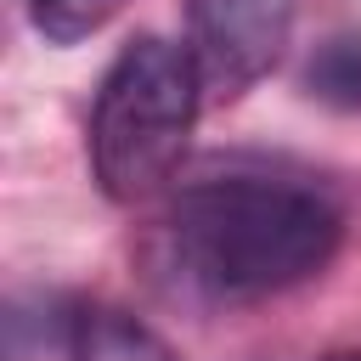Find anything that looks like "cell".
<instances>
[{
    "label": "cell",
    "mask_w": 361,
    "mask_h": 361,
    "mask_svg": "<svg viewBox=\"0 0 361 361\" xmlns=\"http://www.w3.org/2000/svg\"><path fill=\"white\" fill-rule=\"evenodd\" d=\"M344 243L338 203L293 175L226 169L186 180L158 226V254L175 288L209 305H254L333 265Z\"/></svg>",
    "instance_id": "obj_1"
},
{
    "label": "cell",
    "mask_w": 361,
    "mask_h": 361,
    "mask_svg": "<svg viewBox=\"0 0 361 361\" xmlns=\"http://www.w3.org/2000/svg\"><path fill=\"white\" fill-rule=\"evenodd\" d=\"M203 85L186 56V45L164 34H135L107 62L96 102H90V175L113 203H147L158 197L197 130Z\"/></svg>",
    "instance_id": "obj_2"
},
{
    "label": "cell",
    "mask_w": 361,
    "mask_h": 361,
    "mask_svg": "<svg viewBox=\"0 0 361 361\" xmlns=\"http://www.w3.org/2000/svg\"><path fill=\"white\" fill-rule=\"evenodd\" d=\"M299 0H186V56L203 102H237L254 90L293 39Z\"/></svg>",
    "instance_id": "obj_3"
},
{
    "label": "cell",
    "mask_w": 361,
    "mask_h": 361,
    "mask_svg": "<svg viewBox=\"0 0 361 361\" xmlns=\"http://www.w3.org/2000/svg\"><path fill=\"white\" fill-rule=\"evenodd\" d=\"M68 355L73 361H175V350L118 305H79L68 316Z\"/></svg>",
    "instance_id": "obj_4"
},
{
    "label": "cell",
    "mask_w": 361,
    "mask_h": 361,
    "mask_svg": "<svg viewBox=\"0 0 361 361\" xmlns=\"http://www.w3.org/2000/svg\"><path fill=\"white\" fill-rule=\"evenodd\" d=\"M118 6L124 0H28V17L51 45H79L96 28H107L118 17Z\"/></svg>",
    "instance_id": "obj_5"
},
{
    "label": "cell",
    "mask_w": 361,
    "mask_h": 361,
    "mask_svg": "<svg viewBox=\"0 0 361 361\" xmlns=\"http://www.w3.org/2000/svg\"><path fill=\"white\" fill-rule=\"evenodd\" d=\"M310 85L333 102H355L361 107V45L355 39H338L322 51V62L310 68Z\"/></svg>",
    "instance_id": "obj_6"
}]
</instances>
